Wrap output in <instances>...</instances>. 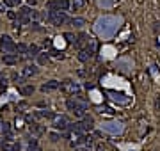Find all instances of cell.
Listing matches in <instances>:
<instances>
[{"label": "cell", "instance_id": "1", "mask_svg": "<svg viewBox=\"0 0 160 151\" xmlns=\"http://www.w3.org/2000/svg\"><path fill=\"white\" fill-rule=\"evenodd\" d=\"M121 27V18L119 16H100L95 23L96 34L103 39H110Z\"/></svg>", "mask_w": 160, "mask_h": 151}, {"label": "cell", "instance_id": "2", "mask_svg": "<svg viewBox=\"0 0 160 151\" xmlns=\"http://www.w3.org/2000/svg\"><path fill=\"white\" fill-rule=\"evenodd\" d=\"M66 107L69 108L75 115L84 117V115H86V108H87V105H86V103H80L78 100H68L66 101Z\"/></svg>", "mask_w": 160, "mask_h": 151}, {"label": "cell", "instance_id": "3", "mask_svg": "<svg viewBox=\"0 0 160 151\" xmlns=\"http://www.w3.org/2000/svg\"><path fill=\"white\" fill-rule=\"evenodd\" d=\"M66 20H68V16H66L64 11H59V9H50L48 11V22L52 25H62Z\"/></svg>", "mask_w": 160, "mask_h": 151}, {"label": "cell", "instance_id": "4", "mask_svg": "<svg viewBox=\"0 0 160 151\" xmlns=\"http://www.w3.org/2000/svg\"><path fill=\"white\" fill-rule=\"evenodd\" d=\"M0 50L6 53H15L16 52V43L11 39V36H2L0 37Z\"/></svg>", "mask_w": 160, "mask_h": 151}, {"label": "cell", "instance_id": "5", "mask_svg": "<svg viewBox=\"0 0 160 151\" xmlns=\"http://www.w3.org/2000/svg\"><path fill=\"white\" fill-rule=\"evenodd\" d=\"M61 89L64 91L66 94H77L80 91V86L77 84V82H73V80H62L61 82Z\"/></svg>", "mask_w": 160, "mask_h": 151}, {"label": "cell", "instance_id": "6", "mask_svg": "<svg viewBox=\"0 0 160 151\" xmlns=\"http://www.w3.org/2000/svg\"><path fill=\"white\" fill-rule=\"evenodd\" d=\"M68 126H69V121H68L66 115H55V117H53V128L66 130Z\"/></svg>", "mask_w": 160, "mask_h": 151}, {"label": "cell", "instance_id": "7", "mask_svg": "<svg viewBox=\"0 0 160 151\" xmlns=\"http://www.w3.org/2000/svg\"><path fill=\"white\" fill-rule=\"evenodd\" d=\"M68 7H69V2H68V0H52V2H48V9L66 11Z\"/></svg>", "mask_w": 160, "mask_h": 151}, {"label": "cell", "instance_id": "8", "mask_svg": "<svg viewBox=\"0 0 160 151\" xmlns=\"http://www.w3.org/2000/svg\"><path fill=\"white\" fill-rule=\"evenodd\" d=\"M61 87V84H59L57 80H50V82H46V84H43L41 86V91H55V89H59Z\"/></svg>", "mask_w": 160, "mask_h": 151}, {"label": "cell", "instance_id": "9", "mask_svg": "<svg viewBox=\"0 0 160 151\" xmlns=\"http://www.w3.org/2000/svg\"><path fill=\"white\" fill-rule=\"evenodd\" d=\"M103 128L109 130V132H112V133H116V132H121L123 126H121V123H105V124H103Z\"/></svg>", "mask_w": 160, "mask_h": 151}, {"label": "cell", "instance_id": "10", "mask_svg": "<svg viewBox=\"0 0 160 151\" xmlns=\"http://www.w3.org/2000/svg\"><path fill=\"white\" fill-rule=\"evenodd\" d=\"M37 73V68L36 66H25L22 69V77L23 78H29V77H32V75H36Z\"/></svg>", "mask_w": 160, "mask_h": 151}, {"label": "cell", "instance_id": "11", "mask_svg": "<svg viewBox=\"0 0 160 151\" xmlns=\"http://www.w3.org/2000/svg\"><path fill=\"white\" fill-rule=\"evenodd\" d=\"M2 61H4V64L13 66V64H16V62H18V55H16V53H6Z\"/></svg>", "mask_w": 160, "mask_h": 151}, {"label": "cell", "instance_id": "12", "mask_svg": "<svg viewBox=\"0 0 160 151\" xmlns=\"http://www.w3.org/2000/svg\"><path fill=\"white\" fill-rule=\"evenodd\" d=\"M98 2V6L100 7H105V9H109V7H114L117 4V0H96Z\"/></svg>", "mask_w": 160, "mask_h": 151}, {"label": "cell", "instance_id": "13", "mask_svg": "<svg viewBox=\"0 0 160 151\" xmlns=\"http://www.w3.org/2000/svg\"><path fill=\"white\" fill-rule=\"evenodd\" d=\"M91 55H93L91 50H82L78 53V61H80V62H87L89 59H91Z\"/></svg>", "mask_w": 160, "mask_h": 151}, {"label": "cell", "instance_id": "14", "mask_svg": "<svg viewBox=\"0 0 160 151\" xmlns=\"http://www.w3.org/2000/svg\"><path fill=\"white\" fill-rule=\"evenodd\" d=\"M0 132H2V133H4V135H9V133H11V124H9V123H0Z\"/></svg>", "mask_w": 160, "mask_h": 151}, {"label": "cell", "instance_id": "15", "mask_svg": "<svg viewBox=\"0 0 160 151\" xmlns=\"http://www.w3.org/2000/svg\"><path fill=\"white\" fill-rule=\"evenodd\" d=\"M36 117H48V119H53L55 114H52L48 110H39V112H36Z\"/></svg>", "mask_w": 160, "mask_h": 151}, {"label": "cell", "instance_id": "16", "mask_svg": "<svg viewBox=\"0 0 160 151\" xmlns=\"http://www.w3.org/2000/svg\"><path fill=\"white\" fill-rule=\"evenodd\" d=\"M20 93H22V96H29V94L34 93V87L32 86H23L22 89H20Z\"/></svg>", "mask_w": 160, "mask_h": 151}, {"label": "cell", "instance_id": "17", "mask_svg": "<svg viewBox=\"0 0 160 151\" xmlns=\"http://www.w3.org/2000/svg\"><path fill=\"white\" fill-rule=\"evenodd\" d=\"M84 6H86V0H73V9H75V11L84 9Z\"/></svg>", "mask_w": 160, "mask_h": 151}, {"label": "cell", "instance_id": "18", "mask_svg": "<svg viewBox=\"0 0 160 151\" xmlns=\"http://www.w3.org/2000/svg\"><path fill=\"white\" fill-rule=\"evenodd\" d=\"M84 123H86V126H87V130H91L93 126H95V119H93L91 115H84Z\"/></svg>", "mask_w": 160, "mask_h": 151}, {"label": "cell", "instance_id": "19", "mask_svg": "<svg viewBox=\"0 0 160 151\" xmlns=\"http://www.w3.org/2000/svg\"><path fill=\"white\" fill-rule=\"evenodd\" d=\"M71 25H75V27H84V25H86V22H84L82 18H73V20H71Z\"/></svg>", "mask_w": 160, "mask_h": 151}, {"label": "cell", "instance_id": "20", "mask_svg": "<svg viewBox=\"0 0 160 151\" xmlns=\"http://www.w3.org/2000/svg\"><path fill=\"white\" fill-rule=\"evenodd\" d=\"M64 39L68 41V43H77V37L73 36L71 32H66V34H64Z\"/></svg>", "mask_w": 160, "mask_h": 151}, {"label": "cell", "instance_id": "21", "mask_svg": "<svg viewBox=\"0 0 160 151\" xmlns=\"http://www.w3.org/2000/svg\"><path fill=\"white\" fill-rule=\"evenodd\" d=\"M84 43H89V37L86 34H80L78 39H77V44H84Z\"/></svg>", "mask_w": 160, "mask_h": 151}, {"label": "cell", "instance_id": "22", "mask_svg": "<svg viewBox=\"0 0 160 151\" xmlns=\"http://www.w3.org/2000/svg\"><path fill=\"white\" fill-rule=\"evenodd\" d=\"M37 62L39 64H46L48 62V55H37Z\"/></svg>", "mask_w": 160, "mask_h": 151}, {"label": "cell", "instance_id": "23", "mask_svg": "<svg viewBox=\"0 0 160 151\" xmlns=\"http://www.w3.org/2000/svg\"><path fill=\"white\" fill-rule=\"evenodd\" d=\"M37 52H39V48H37L36 44H32V46H29V53H32V55H39Z\"/></svg>", "mask_w": 160, "mask_h": 151}, {"label": "cell", "instance_id": "24", "mask_svg": "<svg viewBox=\"0 0 160 151\" xmlns=\"http://www.w3.org/2000/svg\"><path fill=\"white\" fill-rule=\"evenodd\" d=\"M6 2V6H18L20 4V0H4Z\"/></svg>", "mask_w": 160, "mask_h": 151}, {"label": "cell", "instance_id": "25", "mask_svg": "<svg viewBox=\"0 0 160 151\" xmlns=\"http://www.w3.org/2000/svg\"><path fill=\"white\" fill-rule=\"evenodd\" d=\"M29 48L25 46V44H16V52H27Z\"/></svg>", "mask_w": 160, "mask_h": 151}, {"label": "cell", "instance_id": "26", "mask_svg": "<svg viewBox=\"0 0 160 151\" xmlns=\"http://www.w3.org/2000/svg\"><path fill=\"white\" fill-rule=\"evenodd\" d=\"M50 141H52V142H57V141H59V133H50Z\"/></svg>", "mask_w": 160, "mask_h": 151}, {"label": "cell", "instance_id": "27", "mask_svg": "<svg viewBox=\"0 0 160 151\" xmlns=\"http://www.w3.org/2000/svg\"><path fill=\"white\" fill-rule=\"evenodd\" d=\"M9 149H11V151H20V142H15L11 148H9Z\"/></svg>", "mask_w": 160, "mask_h": 151}, {"label": "cell", "instance_id": "28", "mask_svg": "<svg viewBox=\"0 0 160 151\" xmlns=\"http://www.w3.org/2000/svg\"><path fill=\"white\" fill-rule=\"evenodd\" d=\"M0 151H9V148H7V146H2V144H0Z\"/></svg>", "mask_w": 160, "mask_h": 151}, {"label": "cell", "instance_id": "29", "mask_svg": "<svg viewBox=\"0 0 160 151\" xmlns=\"http://www.w3.org/2000/svg\"><path fill=\"white\" fill-rule=\"evenodd\" d=\"M7 16L11 18V20H15V18H16V15H15V13H7Z\"/></svg>", "mask_w": 160, "mask_h": 151}, {"label": "cell", "instance_id": "30", "mask_svg": "<svg viewBox=\"0 0 160 151\" xmlns=\"http://www.w3.org/2000/svg\"><path fill=\"white\" fill-rule=\"evenodd\" d=\"M77 151H91L89 148H77Z\"/></svg>", "mask_w": 160, "mask_h": 151}, {"label": "cell", "instance_id": "31", "mask_svg": "<svg viewBox=\"0 0 160 151\" xmlns=\"http://www.w3.org/2000/svg\"><path fill=\"white\" fill-rule=\"evenodd\" d=\"M2 11H4V6H2V4H0V13H2Z\"/></svg>", "mask_w": 160, "mask_h": 151}]
</instances>
